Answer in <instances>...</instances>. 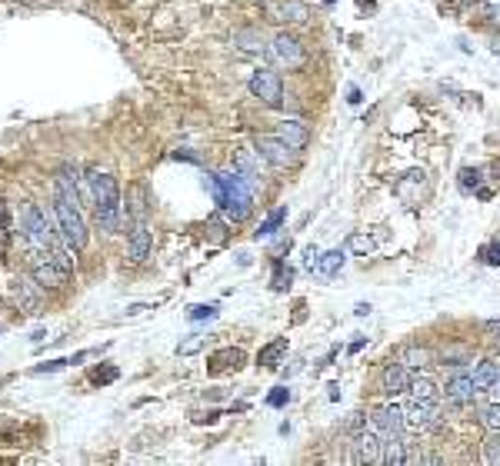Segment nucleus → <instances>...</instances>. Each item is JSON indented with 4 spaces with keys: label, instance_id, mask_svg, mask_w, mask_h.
I'll list each match as a JSON object with an SVG mask.
<instances>
[{
    "label": "nucleus",
    "instance_id": "9d476101",
    "mask_svg": "<svg viewBox=\"0 0 500 466\" xmlns=\"http://www.w3.org/2000/svg\"><path fill=\"white\" fill-rule=\"evenodd\" d=\"M410 387V366L404 360L400 363H387L384 366V373H380V393L387 396V400H397L400 393H407Z\"/></svg>",
    "mask_w": 500,
    "mask_h": 466
},
{
    "label": "nucleus",
    "instance_id": "9b49d317",
    "mask_svg": "<svg viewBox=\"0 0 500 466\" xmlns=\"http://www.w3.org/2000/svg\"><path fill=\"white\" fill-rule=\"evenodd\" d=\"M267 14H271V20H277V24H284V20L303 24V20L310 17V7H307L303 0H267Z\"/></svg>",
    "mask_w": 500,
    "mask_h": 466
},
{
    "label": "nucleus",
    "instance_id": "79ce46f5",
    "mask_svg": "<svg viewBox=\"0 0 500 466\" xmlns=\"http://www.w3.org/2000/svg\"><path fill=\"white\" fill-rule=\"evenodd\" d=\"M487 330H494L497 333V340H500V320H487Z\"/></svg>",
    "mask_w": 500,
    "mask_h": 466
},
{
    "label": "nucleus",
    "instance_id": "423d86ee",
    "mask_svg": "<svg viewBox=\"0 0 500 466\" xmlns=\"http://www.w3.org/2000/svg\"><path fill=\"white\" fill-rule=\"evenodd\" d=\"M404 426L410 433H427V430H440V406L437 400H410L404 410Z\"/></svg>",
    "mask_w": 500,
    "mask_h": 466
},
{
    "label": "nucleus",
    "instance_id": "39448f33",
    "mask_svg": "<svg viewBox=\"0 0 500 466\" xmlns=\"http://www.w3.org/2000/svg\"><path fill=\"white\" fill-rule=\"evenodd\" d=\"M367 430H374L380 433L384 440H391V436H400L407 426H404V406H397L394 400L384 406H374L370 413H367Z\"/></svg>",
    "mask_w": 500,
    "mask_h": 466
},
{
    "label": "nucleus",
    "instance_id": "2eb2a0df",
    "mask_svg": "<svg viewBox=\"0 0 500 466\" xmlns=\"http://www.w3.org/2000/svg\"><path fill=\"white\" fill-rule=\"evenodd\" d=\"M234 170H237V173H241V177L250 183L254 190L260 187V160H257V150H250V147H241V150L234 153Z\"/></svg>",
    "mask_w": 500,
    "mask_h": 466
},
{
    "label": "nucleus",
    "instance_id": "f8f14e48",
    "mask_svg": "<svg viewBox=\"0 0 500 466\" xmlns=\"http://www.w3.org/2000/svg\"><path fill=\"white\" fill-rule=\"evenodd\" d=\"M444 393H447V400L454 406H470L480 393H477V387H474V376L470 373H457L447 380V387H444Z\"/></svg>",
    "mask_w": 500,
    "mask_h": 466
},
{
    "label": "nucleus",
    "instance_id": "1a4fd4ad",
    "mask_svg": "<svg viewBox=\"0 0 500 466\" xmlns=\"http://www.w3.org/2000/svg\"><path fill=\"white\" fill-rule=\"evenodd\" d=\"M257 153L267 160V164H273L277 170H284V166L294 164V157H297V150L290 147V143H284L280 137H257Z\"/></svg>",
    "mask_w": 500,
    "mask_h": 466
},
{
    "label": "nucleus",
    "instance_id": "393cba45",
    "mask_svg": "<svg viewBox=\"0 0 500 466\" xmlns=\"http://www.w3.org/2000/svg\"><path fill=\"white\" fill-rule=\"evenodd\" d=\"M290 280H294V270H290V267L284 263V260H277V263H273L271 286L277 290V293H280V290H287V286H290Z\"/></svg>",
    "mask_w": 500,
    "mask_h": 466
},
{
    "label": "nucleus",
    "instance_id": "f3484780",
    "mask_svg": "<svg viewBox=\"0 0 500 466\" xmlns=\"http://www.w3.org/2000/svg\"><path fill=\"white\" fill-rule=\"evenodd\" d=\"M474 387H477V393H487L494 390V383H497L500 376V363L497 360H480L477 366H474Z\"/></svg>",
    "mask_w": 500,
    "mask_h": 466
},
{
    "label": "nucleus",
    "instance_id": "7c9ffc66",
    "mask_svg": "<svg viewBox=\"0 0 500 466\" xmlns=\"http://www.w3.org/2000/svg\"><path fill=\"white\" fill-rule=\"evenodd\" d=\"M187 316H190V320H213V316H217V306H213V303H197V306L187 310Z\"/></svg>",
    "mask_w": 500,
    "mask_h": 466
},
{
    "label": "nucleus",
    "instance_id": "c756f323",
    "mask_svg": "<svg viewBox=\"0 0 500 466\" xmlns=\"http://www.w3.org/2000/svg\"><path fill=\"white\" fill-rule=\"evenodd\" d=\"M460 190H480V170H470V166H464L460 170Z\"/></svg>",
    "mask_w": 500,
    "mask_h": 466
},
{
    "label": "nucleus",
    "instance_id": "2f4dec72",
    "mask_svg": "<svg viewBox=\"0 0 500 466\" xmlns=\"http://www.w3.org/2000/svg\"><path fill=\"white\" fill-rule=\"evenodd\" d=\"M200 346H204V336H200V333H190V336L177 346V353H181V357H190V353H197Z\"/></svg>",
    "mask_w": 500,
    "mask_h": 466
},
{
    "label": "nucleus",
    "instance_id": "0eeeda50",
    "mask_svg": "<svg viewBox=\"0 0 500 466\" xmlns=\"http://www.w3.org/2000/svg\"><path fill=\"white\" fill-rule=\"evenodd\" d=\"M271 54L277 63H284L287 70H301L303 63H307V54H303V44L294 37V33H277L271 40Z\"/></svg>",
    "mask_w": 500,
    "mask_h": 466
},
{
    "label": "nucleus",
    "instance_id": "a211bd4d",
    "mask_svg": "<svg viewBox=\"0 0 500 466\" xmlns=\"http://www.w3.org/2000/svg\"><path fill=\"white\" fill-rule=\"evenodd\" d=\"M284 357H287V336H277V340H271V343L257 353V363L260 366H267V370H277Z\"/></svg>",
    "mask_w": 500,
    "mask_h": 466
},
{
    "label": "nucleus",
    "instance_id": "4c0bfd02",
    "mask_svg": "<svg viewBox=\"0 0 500 466\" xmlns=\"http://www.w3.org/2000/svg\"><path fill=\"white\" fill-rule=\"evenodd\" d=\"M10 226V210H7V203L0 200V230H7Z\"/></svg>",
    "mask_w": 500,
    "mask_h": 466
},
{
    "label": "nucleus",
    "instance_id": "aec40b11",
    "mask_svg": "<svg viewBox=\"0 0 500 466\" xmlns=\"http://www.w3.org/2000/svg\"><path fill=\"white\" fill-rule=\"evenodd\" d=\"M243 363V350L241 346H227L220 353L211 357V373H220V370H230V366H241Z\"/></svg>",
    "mask_w": 500,
    "mask_h": 466
},
{
    "label": "nucleus",
    "instance_id": "f03ea898",
    "mask_svg": "<svg viewBox=\"0 0 500 466\" xmlns=\"http://www.w3.org/2000/svg\"><path fill=\"white\" fill-rule=\"evenodd\" d=\"M87 183H91V194H93L97 224L104 226L107 233H117L123 224V207H121V187L114 180V173L91 166V170H87Z\"/></svg>",
    "mask_w": 500,
    "mask_h": 466
},
{
    "label": "nucleus",
    "instance_id": "b1692460",
    "mask_svg": "<svg viewBox=\"0 0 500 466\" xmlns=\"http://www.w3.org/2000/svg\"><path fill=\"white\" fill-rule=\"evenodd\" d=\"M344 260H347V254H344V250H331V254H320V273H324V277H333V273L344 267Z\"/></svg>",
    "mask_w": 500,
    "mask_h": 466
},
{
    "label": "nucleus",
    "instance_id": "72a5a7b5",
    "mask_svg": "<svg viewBox=\"0 0 500 466\" xmlns=\"http://www.w3.org/2000/svg\"><path fill=\"white\" fill-rule=\"evenodd\" d=\"M303 267L310 273H320V250L317 247H307V254H303Z\"/></svg>",
    "mask_w": 500,
    "mask_h": 466
},
{
    "label": "nucleus",
    "instance_id": "a19ab883",
    "mask_svg": "<svg viewBox=\"0 0 500 466\" xmlns=\"http://www.w3.org/2000/svg\"><path fill=\"white\" fill-rule=\"evenodd\" d=\"M364 346H367V340H364V336H361V340H354V343H350V353H361Z\"/></svg>",
    "mask_w": 500,
    "mask_h": 466
},
{
    "label": "nucleus",
    "instance_id": "6e6552de",
    "mask_svg": "<svg viewBox=\"0 0 500 466\" xmlns=\"http://www.w3.org/2000/svg\"><path fill=\"white\" fill-rule=\"evenodd\" d=\"M250 93L257 97L260 104L280 107L284 104V80H280V74H273V70H257V74L250 77Z\"/></svg>",
    "mask_w": 500,
    "mask_h": 466
},
{
    "label": "nucleus",
    "instance_id": "f257e3e1",
    "mask_svg": "<svg viewBox=\"0 0 500 466\" xmlns=\"http://www.w3.org/2000/svg\"><path fill=\"white\" fill-rule=\"evenodd\" d=\"M207 180H211L217 207L227 213L234 224L247 220V213H250V207H254V187L243 180L237 170H220V173H211Z\"/></svg>",
    "mask_w": 500,
    "mask_h": 466
},
{
    "label": "nucleus",
    "instance_id": "20e7f679",
    "mask_svg": "<svg viewBox=\"0 0 500 466\" xmlns=\"http://www.w3.org/2000/svg\"><path fill=\"white\" fill-rule=\"evenodd\" d=\"M20 230H24V237L31 247L37 250H54L57 247V237H54V230H50V220H47V213L37 207V203H24V210H20Z\"/></svg>",
    "mask_w": 500,
    "mask_h": 466
},
{
    "label": "nucleus",
    "instance_id": "ddd939ff",
    "mask_svg": "<svg viewBox=\"0 0 500 466\" xmlns=\"http://www.w3.org/2000/svg\"><path fill=\"white\" fill-rule=\"evenodd\" d=\"M384 436L374 433V430H364V433L357 436V453H354V460L357 463H384Z\"/></svg>",
    "mask_w": 500,
    "mask_h": 466
},
{
    "label": "nucleus",
    "instance_id": "c03bdc74",
    "mask_svg": "<svg viewBox=\"0 0 500 466\" xmlns=\"http://www.w3.org/2000/svg\"><path fill=\"white\" fill-rule=\"evenodd\" d=\"M327 3H333V0H327Z\"/></svg>",
    "mask_w": 500,
    "mask_h": 466
},
{
    "label": "nucleus",
    "instance_id": "bb28decb",
    "mask_svg": "<svg viewBox=\"0 0 500 466\" xmlns=\"http://www.w3.org/2000/svg\"><path fill=\"white\" fill-rule=\"evenodd\" d=\"M404 363H407L410 370H421V366L430 363V353H427L424 346H407V350H404Z\"/></svg>",
    "mask_w": 500,
    "mask_h": 466
},
{
    "label": "nucleus",
    "instance_id": "c9c22d12",
    "mask_svg": "<svg viewBox=\"0 0 500 466\" xmlns=\"http://www.w3.org/2000/svg\"><path fill=\"white\" fill-rule=\"evenodd\" d=\"M91 380H93V383H110V380H117V366H104V370H93Z\"/></svg>",
    "mask_w": 500,
    "mask_h": 466
},
{
    "label": "nucleus",
    "instance_id": "58836bf2",
    "mask_svg": "<svg viewBox=\"0 0 500 466\" xmlns=\"http://www.w3.org/2000/svg\"><path fill=\"white\" fill-rule=\"evenodd\" d=\"M347 100H350V104H361L364 97H361V91H357V87H350V91H347Z\"/></svg>",
    "mask_w": 500,
    "mask_h": 466
},
{
    "label": "nucleus",
    "instance_id": "a878e982",
    "mask_svg": "<svg viewBox=\"0 0 500 466\" xmlns=\"http://www.w3.org/2000/svg\"><path fill=\"white\" fill-rule=\"evenodd\" d=\"M347 250H354L357 256H370L374 254V240L367 233H350L347 237Z\"/></svg>",
    "mask_w": 500,
    "mask_h": 466
},
{
    "label": "nucleus",
    "instance_id": "4468645a",
    "mask_svg": "<svg viewBox=\"0 0 500 466\" xmlns=\"http://www.w3.org/2000/svg\"><path fill=\"white\" fill-rule=\"evenodd\" d=\"M151 250H153L151 230H147L144 220H137V224L130 226V240H127V256H130V263H144V260L151 256Z\"/></svg>",
    "mask_w": 500,
    "mask_h": 466
},
{
    "label": "nucleus",
    "instance_id": "6ab92c4d",
    "mask_svg": "<svg viewBox=\"0 0 500 466\" xmlns=\"http://www.w3.org/2000/svg\"><path fill=\"white\" fill-rule=\"evenodd\" d=\"M407 396H410V400H437V396H440V387L434 383V380H430V376L414 373V376H410Z\"/></svg>",
    "mask_w": 500,
    "mask_h": 466
},
{
    "label": "nucleus",
    "instance_id": "37998d69",
    "mask_svg": "<svg viewBox=\"0 0 500 466\" xmlns=\"http://www.w3.org/2000/svg\"><path fill=\"white\" fill-rule=\"evenodd\" d=\"M494 393H497V396H500V376H497V383H494Z\"/></svg>",
    "mask_w": 500,
    "mask_h": 466
},
{
    "label": "nucleus",
    "instance_id": "dca6fc26",
    "mask_svg": "<svg viewBox=\"0 0 500 466\" xmlns=\"http://www.w3.org/2000/svg\"><path fill=\"white\" fill-rule=\"evenodd\" d=\"M277 137H280L284 143H290L294 150H303V147H307V140H310L307 127H303L297 117H284V121L277 123Z\"/></svg>",
    "mask_w": 500,
    "mask_h": 466
},
{
    "label": "nucleus",
    "instance_id": "e433bc0d",
    "mask_svg": "<svg viewBox=\"0 0 500 466\" xmlns=\"http://www.w3.org/2000/svg\"><path fill=\"white\" fill-rule=\"evenodd\" d=\"M364 426H367V417H364V413H354V417L347 420V430H350V433H357V430H364Z\"/></svg>",
    "mask_w": 500,
    "mask_h": 466
},
{
    "label": "nucleus",
    "instance_id": "f704fd0d",
    "mask_svg": "<svg viewBox=\"0 0 500 466\" xmlns=\"http://www.w3.org/2000/svg\"><path fill=\"white\" fill-rule=\"evenodd\" d=\"M480 256H484V263H490V267H500V240H494L490 247H484Z\"/></svg>",
    "mask_w": 500,
    "mask_h": 466
},
{
    "label": "nucleus",
    "instance_id": "473e14b6",
    "mask_svg": "<svg viewBox=\"0 0 500 466\" xmlns=\"http://www.w3.org/2000/svg\"><path fill=\"white\" fill-rule=\"evenodd\" d=\"M287 400H290V390H287V387H277V390H271V396H267V403H271L273 410L287 406Z\"/></svg>",
    "mask_w": 500,
    "mask_h": 466
},
{
    "label": "nucleus",
    "instance_id": "cd10ccee",
    "mask_svg": "<svg viewBox=\"0 0 500 466\" xmlns=\"http://www.w3.org/2000/svg\"><path fill=\"white\" fill-rule=\"evenodd\" d=\"M480 423H484L490 433H500V403H490L480 410Z\"/></svg>",
    "mask_w": 500,
    "mask_h": 466
},
{
    "label": "nucleus",
    "instance_id": "5701e85b",
    "mask_svg": "<svg viewBox=\"0 0 500 466\" xmlns=\"http://www.w3.org/2000/svg\"><path fill=\"white\" fill-rule=\"evenodd\" d=\"M234 44L241 47V50H247V54H257V50H264V33H257V31H237V33H234Z\"/></svg>",
    "mask_w": 500,
    "mask_h": 466
},
{
    "label": "nucleus",
    "instance_id": "ea45409f",
    "mask_svg": "<svg viewBox=\"0 0 500 466\" xmlns=\"http://www.w3.org/2000/svg\"><path fill=\"white\" fill-rule=\"evenodd\" d=\"M354 313H357V316H367V313H370V303H357V306H354Z\"/></svg>",
    "mask_w": 500,
    "mask_h": 466
},
{
    "label": "nucleus",
    "instance_id": "7ed1b4c3",
    "mask_svg": "<svg viewBox=\"0 0 500 466\" xmlns=\"http://www.w3.org/2000/svg\"><path fill=\"white\" fill-rule=\"evenodd\" d=\"M70 267H74V263H70L67 250H57V247H54V250H47V254H40L37 260H33L31 273L40 286H50V290H54V286H61L63 280H67Z\"/></svg>",
    "mask_w": 500,
    "mask_h": 466
},
{
    "label": "nucleus",
    "instance_id": "4be33fe9",
    "mask_svg": "<svg viewBox=\"0 0 500 466\" xmlns=\"http://www.w3.org/2000/svg\"><path fill=\"white\" fill-rule=\"evenodd\" d=\"M287 220V207H277V210L267 213V220L260 224V230L254 233V240H267V237H273L277 230H280V224Z\"/></svg>",
    "mask_w": 500,
    "mask_h": 466
},
{
    "label": "nucleus",
    "instance_id": "412c9836",
    "mask_svg": "<svg viewBox=\"0 0 500 466\" xmlns=\"http://www.w3.org/2000/svg\"><path fill=\"white\" fill-rule=\"evenodd\" d=\"M384 463L387 466H404L407 463V443H404L400 436H391V440L384 443Z\"/></svg>",
    "mask_w": 500,
    "mask_h": 466
},
{
    "label": "nucleus",
    "instance_id": "c85d7f7f",
    "mask_svg": "<svg viewBox=\"0 0 500 466\" xmlns=\"http://www.w3.org/2000/svg\"><path fill=\"white\" fill-rule=\"evenodd\" d=\"M484 460L490 466H500V433H490L484 440Z\"/></svg>",
    "mask_w": 500,
    "mask_h": 466
}]
</instances>
